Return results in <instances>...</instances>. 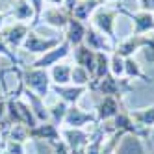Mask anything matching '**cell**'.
Wrapping results in <instances>:
<instances>
[{"label":"cell","mask_w":154,"mask_h":154,"mask_svg":"<svg viewBox=\"0 0 154 154\" xmlns=\"http://www.w3.org/2000/svg\"><path fill=\"white\" fill-rule=\"evenodd\" d=\"M2 24H4V15L0 13V28H2Z\"/></svg>","instance_id":"4dcf8cb0"},{"label":"cell","mask_w":154,"mask_h":154,"mask_svg":"<svg viewBox=\"0 0 154 154\" xmlns=\"http://www.w3.org/2000/svg\"><path fill=\"white\" fill-rule=\"evenodd\" d=\"M71 74H72V67L67 63H56L50 71V82H54L56 85H69L71 84Z\"/></svg>","instance_id":"d6986e66"},{"label":"cell","mask_w":154,"mask_h":154,"mask_svg":"<svg viewBox=\"0 0 154 154\" xmlns=\"http://www.w3.org/2000/svg\"><path fill=\"white\" fill-rule=\"evenodd\" d=\"M63 137H65L67 147L71 149V152L85 149L87 141H89V136H87L82 128H65L63 130Z\"/></svg>","instance_id":"5bb4252c"},{"label":"cell","mask_w":154,"mask_h":154,"mask_svg":"<svg viewBox=\"0 0 154 154\" xmlns=\"http://www.w3.org/2000/svg\"><path fill=\"white\" fill-rule=\"evenodd\" d=\"M41 17H43V20H45L47 24H50L52 28H58V30L67 28L69 19H71V15L65 11L63 8H48Z\"/></svg>","instance_id":"4fadbf2b"},{"label":"cell","mask_w":154,"mask_h":154,"mask_svg":"<svg viewBox=\"0 0 154 154\" xmlns=\"http://www.w3.org/2000/svg\"><path fill=\"white\" fill-rule=\"evenodd\" d=\"M67 109H69V106L65 104L63 100L54 102V104L48 108V115L52 117V123H54V125H61L63 119H65V115H67Z\"/></svg>","instance_id":"603a6c76"},{"label":"cell","mask_w":154,"mask_h":154,"mask_svg":"<svg viewBox=\"0 0 154 154\" xmlns=\"http://www.w3.org/2000/svg\"><path fill=\"white\" fill-rule=\"evenodd\" d=\"M47 2H50V4H63V0H47Z\"/></svg>","instance_id":"f1b7e54d"},{"label":"cell","mask_w":154,"mask_h":154,"mask_svg":"<svg viewBox=\"0 0 154 154\" xmlns=\"http://www.w3.org/2000/svg\"><path fill=\"white\" fill-rule=\"evenodd\" d=\"M91 89L98 91L100 95L104 97H121V95H125L126 91H130V80H119L115 78V76L109 72L108 76H104V78L100 82H97V84H91L89 85Z\"/></svg>","instance_id":"3957f363"},{"label":"cell","mask_w":154,"mask_h":154,"mask_svg":"<svg viewBox=\"0 0 154 154\" xmlns=\"http://www.w3.org/2000/svg\"><path fill=\"white\" fill-rule=\"evenodd\" d=\"M74 61L78 67H84L87 72L91 74V82H93V74H95V65H97V52L91 50L87 45H78L74 47Z\"/></svg>","instance_id":"ba28073f"},{"label":"cell","mask_w":154,"mask_h":154,"mask_svg":"<svg viewBox=\"0 0 154 154\" xmlns=\"http://www.w3.org/2000/svg\"><path fill=\"white\" fill-rule=\"evenodd\" d=\"M84 45H87V47H89L91 50H95V52H113L115 50L113 41L109 39V37H106L102 32H98L93 26H87L85 28Z\"/></svg>","instance_id":"52a82bcc"},{"label":"cell","mask_w":154,"mask_h":154,"mask_svg":"<svg viewBox=\"0 0 154 154\" xmlns=\"http://www.w3.org/2000/svg\"><path fill=\"white\" fill-rule=\"evenodd\" d=\"M125 78L126 80H143V82H149L150 78L141 71L139 63L134 58H125Z\"/></svg>","instance_id":"ffe728a7"},{"label":"cell","mask_w":154,"mask_h":154,"mask_svg":"<svg viewBox=\"0 0 154 154\" xmlns=\"http://www.w3.org/2000/svg\"><path fill=\"white\" fill-rule=\"evenodd\" d=\"M87 91V87L84 85H56L54 93L60 95V100H63L65 104H76L82 98V95Z\"/></svg>","instance_id":"9a60e30c"},{"label":"cell","mask_w":154,"mask_h":154,"mask_svg":"<svg viewBox=\"0 0 154 154\" xmlns=\"http://www.w3.org/2000/svg\"><path fill=\"white\" fill-rule=\"evenodd\" d=\"M4 108H6L4 102H0V117H2V113H4Z\"/></svg>","instance_id":"f546056e"},{"label":"cell","mask_w":154,"mask_h":154,"mask_svg":"<svg viewBox=\"0 0 154 154\" xmlns=\"http://www.w3.org/2000/svg\"><path fill=\"white\" fill-rule=\"evenodd\" d=\"M119 13V8L117 9H109V8H97L95 13L91 15L93 20V28H97L98 32H102L106 37H109L112 41H115V19Z\"/></svg>","instance_id":"7a4b0ae2"},{"label":"cell","mask_w":154,"mask_h":154,"mask_svg":"<svg viewBox=\"0 0 154 154\" xmlns=\"http://www.w3.org/2000/svg\"><path fill=\"white\" fill-rule=\"evenodd\" d=\"M28 32L30 28L24 24V23H15L11 26H8L4 32H2V37L4 41L8 43V47H11V48H19V47H23V43L28 35Z\"/></svg>","instance_id":"30bf717a"},{"label":"cell","mask_w":154,"mask_h":154,"mask_svg":"<svg viewBox=\"0 0 154 154\" xmlns=\"http://www.w3.org/2000/svg\"><path fill=\"white\" fill-rule=\"evenodd\" d=\"M102 2H109V0H102Z\"/></svg>","instance_id":"1f68e13d"},{"label":"cell","mask_w":154,"mask_h":154,"mask_svg":"<svg viewBox=\"0 0 154 154\" xmlns=\"http://www.w3.org/2000/svg\"><path fill=\"white\" fill-rule=\"evenodd\" d=\"M78 2H80V0H63V4H61V6H63L65 11L71 15V13H72V9H74V6L78 4ZM71 17H72V15H71Z\"/></svg>","instance_id":"4316f807"},{"label":"cell","mask_w":154,"mask_h":154,"mask_svg":"<svg viewBox=\"0 0 154 154\" xmlns=\"http://www.w3.org/2000/svg\"><path fill=\"white\" fill-rule=\"evenodd\" d=\"M69 52H71V45L67 41H61V45H58L56 48H52L45 54H41V56L32 63V67H35V69H48V67H54L56 63H60L63 58H67L69 56Z\"/></svg>","instance_id":"5b68a950"},{"label":"cell","mask_w":154,"mask_h":154,"mask_svg":"<svg viewBox=\"0 0 154 154\" xmlns=\"http://www.w3.org/2000/svg\"><path fill=\"white\" fill-rule=\"evenodd\" d=\"M23 80L28 85L30 91H34L37 97L45 98L50 91V74L47 72V69H35V67H30L24 71L23 74Z\"/></svg>","instance_id":"6da1fadb"},{"label":"cell","mask_w":154,"mask_h":154,"mask_svg":"<svg viewBox=\"0 0 154 154\" xmlns=\"http://www.w3.org/2000/svg\"><path fill=\"white\" fill-rule=\"evenodd\" d=\"M132 119H134V123L141 128H150L154 126V106L150 108H145V109H139V112H134L130 115Z\"/></svg>","instance_id":"7402d4cb"},{"label":"cell","mask_w":154,"mask_h":154,"mask_svg":"<svg viewBox=\"0 0 154 154\" xmlns=\"http://www.w3.org/2000/svg\"><path fill=\"white\" fill-rule=\"evenodd\" d=\"M109 72H112L115 78L125 76V58H121L115 52H112V58H109Z\"/></svg>","instance_id":"d4e9b609"},{"label":"cell","mask_w":154,"mask_h":154,"mask_svg":"<svg viewBox=\"0 0 154 154\" xmlns=\"http://www.w3.org/2000/svg\"><path fill=\"white\" fill-rule=\"evenodd\" d=\"M58 45H61L60 37H41L35 32H28V35L23 43V48L32 54H45L52 48H56Z\"/></svg>","instance_id":"277c9868"},{"label":"cell","mask_w":154,"mask_h":154,"mask_svg":"<svg viewBox=\"0 0 154 154\" xmlns=\"http://www.w3.org/2000/svg\"><path fill=\"white\" fill-rule=\"evenodd\" d=\"M28 134L32 137H35V139H47L50 143H56L60 141V130L56 125H37L34 126L32 130H28Z\"/></svg>","instance_id":"ac0fdd59"},{"label":"cell","mask_w":154,"mask_h":154,"mask_svg":"<svg viewBox=\"0 0 154 154\" xmlns=\"http://www.w3.org/2000/svg\"><path fill=\"white\" fill-rule=\"evenodd\" d=\"M89 123H97V117L80 109L76 104H72L69 109H67V115L63 119V125H67V128H82Z\"/></svg>","instance_id":"9c48e42d"},{"label":"cell","mask_w":154,"mask_h":154,"mask_svg":"<svg viewBox=\"0 0 154 154\" xmlns=\"http://www.w3.org/2000/svg\"><path fill=\"white\" fill-rule=\"evenodd\" d=\"M143 47H149V48L154 50V41L149 39V37H145V35H136V34H132V35H128L123 43H121V45H117L113 52L119 54L121 58H130V56H134V52H137V50L143 48Z\"/></svg>","instance_id":"8992f818"},{"label":"cell","mask_w":154,"mask_h":154,"mask_svg":"<svg viewBox=\"0 0 154 154\" xmlns=\"http://www.w3.org/2000/svg\"><path fill=\"white\" fill-rule=\"evenodd\" d=\"M85 24L82 23V20L71 17L69 19V24H67V32H65V41L69 43L71 47H78L84 43V37H85Z\"/></svg>","instance_id":"7c38bea8"},{"label":"cell","mask_w":154,"mask_h":154,"mask_svg":"<svg viewBox=\"0 0 154 154\" xmlns=\"http://www.w3.org/2000/svg\"><path fill=\"white\" fill-rule=\"evenodd\" d=\"M71 84L72 85H84V87H89L91 84V74L87 72L84 67H72V74H71Z\"/></svg>","instance_id":"cb8c5ba5"},{"label":"cell","mask_w":154,"mask_h":154,"mask_svg":"<svg viewBox=\"0 0 154 154\" xmlns=\"http://www.w3.org/2000/svg\"><path fill=\"white\" fill-rule=\"evenodd\" d=\"M11 15L17 19V20H30V19H35V13H34V8L28 0H17L13 4V9H11Z\"/></svg>","instance_id":"44dd1931"},{"label":"cell","mask_w":154,"mask_h":154,"mask_svg":"<svg viewBox=\"0 0 154 154\" xmlns=\"http://www.w3.org/2000/svg\"><path fill=\"white\" fill-rule=\"evenodd\" d=\"M0 54H2V56H6V58H9L11 61H17L15 54H11V52H9V47H8V43L4 41L2 34H0Z\"/></svg>","instance_id":"484cf974"},{"label":"cell","mask_w":154,"mask_h":154,"mask_svg":"<svg viewBox=\"0 0 154 154\" xmlns=\"http://www.w3.org/2000/svg\"><path fill=\"white\" fill-rule=\"evenodd\" d=\"M125 13L132 19V23H134V32H132V34L143 35V34H147V32H154V13L152 11L141 9L137 13H128V11H125Z\"/></svg>","instance_id":"8fae6325"},{"label":"cell","mask_w":154,"mask_h":154,"mask_svg":"<svg viewBox=\"0 0 154 154\" xmlns=\"http://www.w3.org/2000/svg\"><path fill=\"white\" fill-rule=\"evenodd\" d=\"M102 6V2L100 0H80L78 4L74 6V9H72V17L74 19H78V20H89L91 19V15L95 13V9L97 8H100Z\"/></svg>","instance_id":"e0dca14e"},{"label":"cell","mask_w":154,"mask_h":154,"mask_svg":"<svg viewBox=\"0 0 154 154\" xmlns=\"http://www.w3.org/2000/svg\"><path fill=\"white\" fill-rule=\"evenodd\" d=\"M9 154H24L23 147H20V141H17V143H9Z\"/></svg>","instance_id":"83f0119b"},{"label":"cell","mask_w":154,"mask_h":154,"mask_svg":"<svg viewBox=\"0 0 154 154\" xmlns=\"http://www.w3.org/2000/svg\"><path fill=\"white\" fill-rule=\"evenodd\" d=\"M119 100L117 97H104L97 106V119L98 121H108V119H113L119 113Z\"/></svg>","instance_id":"2e32d148"}]
</instances>
